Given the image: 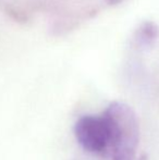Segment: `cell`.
Segmentation results:
<instances>
[{"mask_svg": "<svg viewBox=\"0 0 159 160\" xmlns=\"http://www.w3.org/2000/svg\"><path fill=\"white\" fill-rule=\"evenodd\" d=\"M74 135L83 149L92 154H104L112 143V130L105 114L81 117L75 122Z\"/></svg>", "mask_w": 159, "mask_h": 160, "instance_id": "obj_2", "label": "cell"}, {"mask_svg": "<svg viewBox=\"0 0 159 160\" xmlns=\"http://www.w3.org/2000/svg\"><path fill=\"white\" fill-rule=\"evenodd\" d=\"M138 160H148V158H147V156H146V155H143V156L141 157V158L138 159Z\"/></svg>", "mask_w": 159, "mask_h": 160, "instance_id": "obj_3", "label": "cell"}, {"mask_svg": "<svg viewBox=\"0 0 159 160\" xmlns=\"http://www.w3.org/2000/svg\"><path fill=\"white\" fill-rule=\"evenodd\" d=\"M112 130V160H134L140 142V123L134 110L113 101L105 111Z\"/></svg>", "mask_w": 159, "mask_h": 160, "instance_id": "obj_1", "label": "cell"}]
</instances>
